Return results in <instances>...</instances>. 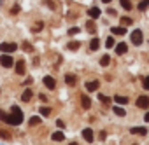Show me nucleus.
<instances>
[{"instance_id": "f257e3e1", "label": "nucleus", "mask_w": 149, "mask_h": 145, "mask_svg": "<svg viewBox=\"0 0 149 145\" xmlns=\"http://www.w3.org/2000/svg\"><path fill=\"white\" fill-rule=\"evenodd\" d=\"M11 119H13V124L11 126H19L21 122H23V112H21V108L19 107H13V110H11Z\"/></svg>"}, {"instance_id": "f03ea898", "label": "nucleus", "mask_w": 149, "mask_h": 145, "mask_svg": "<svg viewBox=\"0 0 149 145\" xmlns=\"http://www.w3.org/2000/svg\"><path fill=\"white\" fill-rule=\"evenodd\" d=\"M132 42H133L135 46H140V44L144 42V35H142L140 30H133V32H132Z\"/></svg>"}, {"instance_id": "7ed1b4c3", "label": "nucleus", "mask_w": 149, "mask_h": 145, "mask_svg": "<svg viewBox=\"0 0 149 145\" xmlns=\"http://www.w3.org/2000/svg\"><path fill=\"white\" fill-rule=\"evenodd\" d=\"M0 65H2L4 68H11L14 65V61H13V58L9 54H0Z\"/></svg>"}, {"instance_id": "20e7f679", "label": "nucleus", "mask_w": 149, "mask_h": 145, "mask_svg": "<svg viewBox=\"0 0 149 145\" xmlns=\"http://www.w3.org/2000/svg\"><path fill=\"white\" fill-rule=\"evenodd\" d=\"M16 49H18L16 44H9V42L0 44V51H4V52H13V51H16Z\"/></svg>"}, {"instance_id": "39448f33", "label": "nucleus", "mask_w": 149, "mask_h": 145, "mask_svg": "<svg viewBox=\"0 0 149 145\" xmlns=\"http://www.w3.org/2000/svg\"><path fill=\"white\" fill-rule=\"evenodd\" d=\"M137 107L139 108H147L149 107V98L147 96H139L137 98Z\"/></svg>"}, {"instance_id": "423d86ee", "label": "nucleus", "mask_w": 149, "mask_h": 145, "mask_svg": "<svg viewBox=\"0 0 149 145\" xmlns=\"http://www.w3.org/2000/svg\"><path fill=\"white\" fill-rule=\"evenodd\" d=\"M44 86H46L47 89H54V88H56V82H54V79H53L51 75H46V77H44Z\"/></svg>"}, {"instance_id": "0eeeda50", "label": "nucleus", "mask_w": 149, "mask_h": 145, "mask_svg": "<svg viewBox=\"0 0 149 145\" xmlns=\"http://www.w3.org/2000/svg\"><path fill=\"white\" fill-rule=\"evenodd\" d=\"M65 82H67L68 86H76V84H77V77L74 75V74H67V75H65Z\"/></svg>"}, {"instance_id": "6e6552de", "label": "nucleus", "mask_w": 149, "mask_h": 145, "mask_svg": "<svg viewBox=\"0 0 149 145\" xmlns=\"http://www.w3.org/2000/svg\"><path fill=\"white\" fill-rule=\"evenodd\" d=\"M83 138L88 142V143H91L93 142V131L90 129V128H86V129H83Z\"/></svg>"}, {"instance_id": "1a4fd4ad", "label": "nucleus", "mask_w": 149, "mask_h": 145, "mask_svg": "<svg viewBox=\"0 0 149 145\" xmlns=\"http://www.w3.org/2000/svg\"><path fill=\"white\" fill-rule=\"evenodd\" d=\"M100 9L98 7H91V9H88V16L90 18H93V19H97V18H100Z\"/></svg>"}, {"instance_id": "9d476101", "label": "nucleus", "mask_w": 149, "mask_h": 145, "mask_svg": "<svg viewBox=\"0 0 149 145\" xmlns=\"http://www.w3.org/2000/svg\"><path fill=\"white\" fill-rule=\"evenodd\" d=\"M98 47H100V39L98 37H93L91 42H90V49L91 51H98Z\"/></svg>"}, {"instance_id": "9b49d317", "label": "nucleus", "mask_w": 149, "mask_h": 145, "mask_svg": "<svg viewBox=\"0 0 149 145\" xmlns=\"http://www.w3.org/2000/svg\"><path fill=\"white\" fill-rule=\"evenodd\" d=\"M126 51H128V46H126L125 42H119V44L116 46V52H118L119 56H121V54H125Z\"/></svg>"}, {"instance_id": "f8f14e48", "label": "nucleus", "mask_w": 149, "mask_h": 145, "mask_svg": "<svg viewBox=\"0 0 149 145\" xmlns=\"http://www.w3.org/2000/svg\"><path fill=\"white\" fill-rule=\"evenodd\" d=\"M16 74L18 75H25V61L23 59L16 63Z\"/></svg>"}, {"instance_id": "ddd939ff", "label": "nucleus", "mask_w": 149, "mask_h": 145, "mask_svg": "<svg viewBox=\"0 0 149 145\" xmlns=\"http://www.w3.org/2000/svg\"><path fill=\"white\" fill-rule=\"evenodd\" d=\"M86 89H88V91H91V93H93V91H97V89H98V81L86 82Z\"/></svg>"}, {"instance_id": "4468645a", "label": "nucleus", "mask_w": 149, "mask_h": 145, "mask_svg": "<svg viewBox=\"0 0 149 145\" xmlns=\"http://www.w3.org/2000/svg\"><path fill=\"white\" fill-rule=\"evenodd\" d=\"M114 102H116L118 105H126V103H128V98H126V96H121V95H116V96H114Z\"/></svg>"}, {"instance_id": "2eb2a0df", "label": "nucleus", "mask_w": 149, "mask_h": 145, "mask_svg": "<svg viewBox=\"0 0 149 145\" xmlns=\"http://www.w3.org/2000/svg\"><path fill=\"white\" fill-rule=\"evenodd\" d=\"M51 138H53L54 142H63V138H65V135H63V131H54V133L51 135Z\"/></svg>"}, {"instance_id": "dca6fc26", "label": "nucleus", "mask_w": 149, "mask_h": 145, "mask_svg": "<svg viewBox=\"0 0 149 145\" xmlns=\"http://www.w3.org/2000/svg\"><path fill=\"white\" fill-rule=\"evenodd\" d=\"M0 121H4V122H7V124H13L11 115H9V114H6L4 110H0Z\"/></svg>"}, {"instance_id": "f3484780", "label": "nucleus", "mask_w": 149, "mask_h": 145, "mask_svg": "<svg viewBox=\"0 0 149 145\" xmlns=\"http://www.w3.org/2000/svg\"><path fill=\"white\" fill-rule=\"evenodd\" d=\"M81 105H83V108H86V110H88V108L91 107V100H90L88 96H84V95H83V98H81Z\"/></svg>"}, {"instance_id": "a211bd4d", "label": "nucleus", "mask_w": 149, "mask_h": 145, "mask_svg": "<svg viewBox=\"0 0 149 145\" xmlns=\"http://www.w3.org/2000/svg\"><path fill=\"white\" fill-rule=\"evenodd\" d=\"M130 131H132L133 135H140V136H142V135H147V129H146L144 126H142V128H132Z\"/></svg>"}, {"instance_id": "6ab92c4d", "label": "nucleus", "mask_w": 149, "mask_h": 145, "mask_svg": "<svg viewBox=\"0 0 149 145\" xmlns=\"http://www.w3.org/2000/svg\"><path fill=\"white\" fill-rule=\"evenodd\" d=\"M79 47H81V42H77V40L68 42V49H70V51H77Z\"/></svg>"}, {"instance_id": "aec40b11", "label": "nucleus", "mask_w": 149, "mask_h": 145, "mask_svg": "<svg viewBox=\"0 0 149 145\" xmlns=\"http://www.w3.org/2000/svg\"><path fill=\"white\" fill-rule=\"evenodd\" d=\"M112 33H114V35H125L126 30H125L123 26H114V28H112Z\"/></svg>"}, {"instance_id": "412c9836", "label": "nucleus", "mask_w": 149, "mask_h": 145, "mask_svg": "<svg viewBox=\"0 0 149 145\" xmlns=\"http://www.w3.org/2000/svg\"><path fill=\"white\" fill-rule=\"evenodd\" d=\"M109 63H111V56H109V54H104L102 59H100V65H102V66H109Z\"/></svg>"}, {"instance_id": "4be33fe9", "label": "nucleus", "mask_w": 149, "mask_h": 145, "mask_svg": "<svg viewBox=\"0 0 149 145\" xmlns=\"http://www.w3.org/2000/svg\"><path fill=\"white\" fill-rule=\"evenodd\" d=\"M112 110H114V114H116V115H119V117H123V115L126 114V110H125L123 107H112Z\"/></svg>"}, {"instance_id": "5701e85b", "label": "nucleus", "mask_w": 149, "mask_h": 145, "mask_svg": "<svg viewBox=\"0 0 149 145\" xmlns=\"http://www.w3.org/2000/svg\"><path fill=\"white\" fill-rule=\"evenodd\" d=\"M119 23H121L123 26H130V25H132L133 21H132V18H126V16H123V18L119 19Z\"/></svg>"}, {"instance_id": "b1692460", "label": "nucleus", "mask_w": 149, "mask_h": 145, "mask_svg": "<svg viewBox=\"0 0 149 145\" xmlns=\"http://www.w3.org/2000/svg\"><path fill=\"white\" fill-rule=\"evenodd\" d=\"M21 100H23V102H30V100H32V91H30V89H26V91L21 95Z\"/></svg>"}, {"instance_id": "393cba45", "label": "nucleus", "mask_w": 149, "mask_h": 145, "mask_svg": "<svg viewBox=\"0 0 149 145\" xmlns=\"http://www.w3.org/2000/svg\"><path fill=\"white\" fill-rule=\"evenodd\" d=\"M98 100H100L102 103H111V102H112L109 96H105V95H102V93H98Z\"/></svg>"}, {"instance_id": "a878e982", "label": "nucleus", "mask_w": 149, "mask_h": 145, "mask_svg": "<svg viewBox=\"0 0 149 145\" xmlns=\"http://www.w3.org/2000/svg\"><path fill=\"white\" fill-rule=\"evenodd\" d=\"M39 122H40V117H37V115L30 117V121H28V124H30V126H37Z\"/></svg>"}, {"instance_id": "bb28decb", "label": "nucleus", "mask_w": 149, "mask_h": 145, "mask_svg": "<svg viewBox=\"0 0 149 145\" xmlns=\"http://www.w3.org/2000/svg\"><path fill=\"white\" fill-rule=\"evenodd\" d=\"M119 2H121L123 9H126V11H130V9H132V2H130V0H119Z\"/></svg>"}, {"instance_id": "cd10ccee", "label": "nucleus", "mask_w": 149, "mask_h": 145, "mask_svg": "<svg viewBox=\"0 0 149 145\" xmlns=\"http://www.w3.org/2000/svg\"><path fill=\"white\" fill-rule=\"evenodd\" d=\"M86 30H88L90 33H95V23H93V21H88V23H86Z\"/></svg>"}, {"instance_id": "c85d7f7f", "label": "nucleus", "mask_w": 149, "mask_h": 145, "mask_svg": "<svg viewBox=\"0 0 149 145\" xmlns=\"http://www.w3.org/2000/svg\"><path fill=\"white\" fill-rule=\"evenodd\" d=\"M49 114H51V108H49V107H40V115L47 117Z\"/></svg>"}, {"instance_id": "c756f323", "label": "nucleus", "mask_w": 149, "mask_h": 145, "mask_svg": "<svg viewBox=\"0 0 149 145\" xmlns=\"http://www.w3.org/2000/svg\"><path fill=\"white\" fill-rule=\"evenodd\" d=\"M105 46H107V49L114 47V46H116V42H114V37H109V39H107V42H105Z\"/></svg>"}, {"instance_id": "7c9ffc66", "label": "nucleus", "mask_w": 149, "mask_h": 145, "mask_svg": "<svg viewBox=\"0 0 149 145\" xmlns=\"http://www.w3.org/2000/svg\"><path fill=\"white\" fill-rule=\"evenodd\" d=\"M147 6H149V0H142V2L139 4V9H140V11H146Z\"/></svg>"}, {"instance_id": "2f4dec72", "label": "nucleus", "mask_w": 149, "mask_h": 145, "mask_svg": "<svg viewBox=\"0 0 149 145\" xmlns=\"http://www.w3.org/2000/svg\"><path fill=\"white\" fill-rule=\"evenodd\" d=\"M142 86H144V89H147V91H149V75L142 81Z\"/></svg>"}, {"instance_id": "473e14b6", "label": "nucleus", "mask_w": 149, "mask_h": 145, "mask_svg": "<svg viewBox=\"0 0 149 145\" xmlns=\"http://www.w3.org/2000/svg\"><path fill=\"white\" fill-rule=\"evenodd\" d=\"M0 138H4V140H9V138H11V135H9L7 131H0Z\"/></svg>"}, {"instance_id": "72a5a7b5", "label": "nucleus", "mask_w": 149, "mask_h": 145, "mask_svg": "<svg viewBox=\"0 0 149 145\" xmlns=\"http://www.w3.org/2000/svg\"><path fill=\"white\" fill-rule=\"evenodd\" d=\"M19 9H21V7H19L18 4H16V6H13V9H11V12H13V14H18V12H19Z\"/></svg>"}, {"instance_id": "f704fd0d", "label": "nucleus", "mask_w": 149, "mask_h": 145, "mask_svg": "<svg viewBox=\"0 0 149 145\" xmlns=\"http://www.w3.org/2000/svg\"><path fill=\"white\" fill-rule=\"evenodd\" d=\"M79 32H81L79 28H70V30H68V35H76V33H79Z\"/></svg>"}, {"instance_id": "c9c22d12", "label": "nucleus", "mask_w": 149, "mask_h": 145, "mask_svg": "<svg viewBox=\"0 0 149 145\" xmlns=\"http://www.w3.org/2000/svg\"><path fill=\"white\" fill-rule=\"evenodd\" d=\"M23 49H25V51H32V46H30L28 42H23Z\"/></svg>"}, {"instance_id": "e433bc0d", "label": "nucleus", "mask_w": 149, "mask_h": 145, "mask_svg": "<svg viewBox=\"0 0 149 145\" xmlns=\"http://www.w3.org/2000/svg\"><path fill=\"white\" fill-rule=\"evenodd\" d=\"M40 28H42V23H39V25H35V26H33V32H39Z\"/></svg>"}, {"instance_id": "4c0bfd02", "label": "nucleus", "mask_w": 149, "mask_h": 145, "mask_svg": "<svg viewBox=\"0 0 149 145\" xmlns=\"http://www.w3.org/2000/svg\"><path fill=\"white\" fill-rule=\"evenodd\" d=\"M56 124H58V126H60V128H65V122H63V121H60V119H58V121H56Z\"/></svg>"}, {"instance_id": "58836bf2", "label": "nucleus", "mask_w": 149, "mask_h": 145, "mask_svg": "<svg viewBox=\"0 0 149 145\" xmlns=\"http://www.w3.org/2000/svg\"><path fill=\"white\" fill-rule=\"evenodd\" d=\"M32 81H33V79H32V77H28V79L25 81V86H28V84H32Z\"/></svg>"}, {"instance_id": "ea45409f", "label": "nucleus", "mask_w": 149, "mask_h": 145, "mask_svg": "<svg viewBox=\"0 0 149 145\" xmlns=\"http://www.w3.org/2000/svg\"><path fill=\"white\" fill-rule=\"evenodd\" d=\"M107 12H109V14H111V16H116V11H114V9H109V11H107Z\"/></svg>"}, {"instance_id": "a19ab883", "label": "nucleus", "mask_w": 149, "mask_h": 145, "mask_svg": "<svg viewBox=\"0 0 149 145\" xmlns=\"http://www.w3.org/2000/svg\"><path fill=\"white\" fill-rule=\"evenodd\" d=\"M144 121H147V122H149V112L146 114V117H144Z\"/></svg>"}, {"instance_id": "79ce46f5", "label": "nucleus", "mask_w": 149, "mask_h": 145, "mask_svg": "<svg viewBox=\"0 0 149 145\" xmlns=\"http://www.w3.org/2000/svg\"><path fill=\"white\" fill-rule=\"evenodd\" d=\"M102 2H104V4H109V2H111V0H102Z\"/></svg>"}, {"instance_id": "37998d69", "label": "nucleus", "mask_w": 149, "mask_h": 145, "mask_svg": "<svg viewBox=\"0 0 149 145\" xmlns=\"http://www.w3.org/2000/svg\"><path fill=\"white\" fill-rule=\"evenodd\" d=\"M68 145H77V143H76V142H72V143H68Z\"/></svg>"}, {"instance_id": "c03bdc74", "label": "nucleus", "mask_w": 149, "mask_h": 145, "mask_svg": "<svg viewBox=\"0 0 149 145\" xmlns=\"http://www.w3.org/2000/svg\"><path fill=\"white\" fill-rule=\"evenodd\" d=\"M133 145H135V143H133Z\"/></svg>"}]
</instances>
